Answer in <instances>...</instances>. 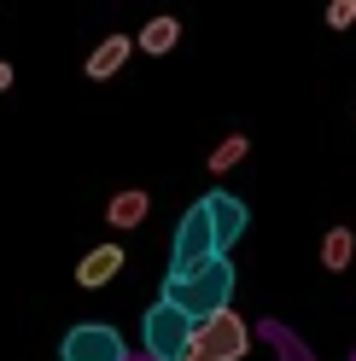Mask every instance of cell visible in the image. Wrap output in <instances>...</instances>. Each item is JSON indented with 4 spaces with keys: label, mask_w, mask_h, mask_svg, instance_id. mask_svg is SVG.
Segmentation results:
<instances>
[{
    "label": "cell",
    "mask_w": 356,
    "mask_h": 361,
    "mask_svg": "<svg viewBox=\"0 0 356 361\" xmlns=\"http://www.w3.org/2000/svg\"><path fill=\"white\" fill-rule=\"evenodd\" d=\"M164 298H170L175 309H187V314H193V326H198V321H210V314H222V309H228V298H234V262H228V257H216L210 268H198V274L182 280V286L164 280Z\"/></svg>",
    "instance_id": "cell-1"
},
{
    "label": "cell",
    "mask_w": 356,
    "mask_h": 361,
    "mask_svg": "<svg viewBox=\"0 0 356 361\" xmlns=\"http://www.w3.org/2000/svg\"><path fill=\"white\" fill-rule=\"evenodd\" d=\"M222 257V245H216V228H210V210L205 204H193L187 216H182V228H175V245H170V274L164 280H193L198 268H210Z\"/></svg>",
    "instance_id": "cell-2"
},
{
    "label": "cell",
    "mask_w": 356,
    "mask_h": 361,
    "mask_svg": "<svg viewBox=\"0 0 356 361\" xmlns=\"http://www.w3.org/2000/svg\"><path fill=\"white\" fill-rule=\"evenodd\" d=\"M141 350L152 361H187V350H193V314L175 309L170 298H158L146 309V321H141Z\"/></svg>",
    "instance_id": "cell-3"
},
{
    "label": "cell",
    "mask_w": 356,
    "mask_h": 361,
    "mask_svg": "<svg viewBox=\"0 0 356 361\" xmlns=\"http://www.w3.org/2000/svg\"><path fill=\"white\" fill-rule=\"evenodd\" d=\"M246 350H251V326L239 321L234 309H222V314H210V321L193 326V350H187V361H239Z\"/></svg>",
    "instance_id": "cell-4"
},
{
    "label": "cell",
    "mask_w": 356,
    "mask_h": 361,
    "mask_svg": "<svg viewBox=\"0 0 356 361\" xmlns=\"http://www.w3.org/2000/svg\"><path fill=\"white\" fill-rule=\"evenodd\" d=\"M59 361H129V344H123V332H117V326H105V321H82V326L64 332Z\"/></svg>",
    "instance_id": "cell-5"
},
{
    "label": "cell",
    "mask_w": 356,
    "mask_h": 361,
    "mask_svg": "<svg viewBox=\"0 0 356 361\" xmlns=\"http://www.w3.org/2000/svg\"><path fill=\"white\" fill-rule=\"evenodd\" d=\"M198 204L210 210V228H216V245H222V257H228V251H234V239L246 233V221H251V210L239 204L234 192H222V187H216V192H205V198H198Z\"/></svg>",
    "instance_id": "cell-6"
},
{
    "label": "cell",
    "mask_w": 356,
    "mask_h": 361,
    "mask_svg": "<svg viewBox=\"0 0 356 361\" xmlns=\"http://www.w3.org/2000/svg\"><path fill=\"white\" fill-rule=\"evenodd\" d=\"M117 268H123V245H94V251L76 262V286L100 291V286H111V280H117Z\"/></svg>",
    "instance_id": "cell-7"
},
{
    "label": "cell",
    "mask_w": 356,
    "mask_h": 361,
    "mask_svg": "<svg viewBox=\"0 0 356 361\" xmlns=\"http://www.w3.org/2000/svg\"><path fill=\"white\" fill-rule=\"evenodd\" d=\"M129 53H135V35H105L100 47L88 53V64H82V71L94 76V82H105V76H117L123 64H129Z\"/></svg>",
    "instance_id": "cell-8"
},
{
    "label": "cell",
    "mask_w": 356,
    "mask_h": 361,
    "mask_svg": "<svg viewBox=\"0 0 356 361\" xmlns=\"http://www.w3.org/2000/svg\"><path fill=\"white\" fill-rule=\"evenodd\" d=\"M146 210H152V198H146V192H135V187H129V192H117V198L105 204L111 228H141V221H146Z\"/></svg>",
    "instance_id": "cell-9"
},
{
    "label": "cell",
    "mask_w": 356,
    "mask_h": 361,
    "mask_svg": "<svg viewBox=\"0 0 356 361\" xmlns=\"http://www.w3.org/2000/svg\"><path fill=\"white\" fill-rule=\"evenodd\" d=\"M350 257H356V233H350V228H327V239H321V262L339 274V268H350Z\"/></svg>",
    "instance_id": "cell-10"
},
{
    "label": "cell",
    "mask_w": 356,
    "mask_h": 361,
    "mask_svg": "<svg viewBox=\"0 0 356 361\" xmlns=\"http://www.w3.org/2000/svg\"><path fill=\"white\" fill-rule=\"evenodd\" d=\"M175 41H182V24H175V18H152V24L141 30V53L158 59V53H170V47H175Z\"/></svg>",
    "instance_id": "cell-11"
},
{
    "label": "cell",
    "mask_w": 356,
    "mask_h": 361,
    "mask_svg": "<svg viewBox=\"0 0 356 361\" xmlns=\"http://www.w3.org/2000/svg\"><path fill=\"white\" fill-rule=\"evenodd\" d=\"M246 152H251V140H246V134H228V140H222V146L210 152V175H228V169H234Z\"/></svg>",
    "instance_id": "cell-12"
},
{
    "label": "cell",
    "mask_w": 356,
    "mask_h": 361,
    "mask_svg": "<svg viewBox=\"0 0 356 361\" xmlns=\"http://www.w3.org/2000/svg\"><path fill=\"white\" fill-rule=\"evenodd\" d=\"M327 24H333V30H350V24H356V6H350V0H333V6H327Z\"/></svg>",
    "instance_id": "cell-13"
},
{
    "label": "cell",
    "mask_w": 356,
    "mask_h": 361,
    "mask_svg": "<svg viewBox=\"0 0 356 361\" xmlns=\"http://www.w3.org/2000/svg\"><path fill=\"white\" fill-rule=\"evenodd\" d=\"M6 87H12V64H0V94H6Z\"/></svg>",
    "instance_id": "cell-14"
},
{
    "label": "cell",
    "mask_w": 356,
    "mask_h": 361,
    "mask_svg": "<svg viewBox=\"0 0 356 361\" xmlns=\"http://www.w3.org/2000/svg\"><path fill=\"white\" fill-rule=\"evenodd\" d=\"M350 6H356V0H350Z\"/></svg>",
    "instance_id": "cell-15"
}]
</instances>
